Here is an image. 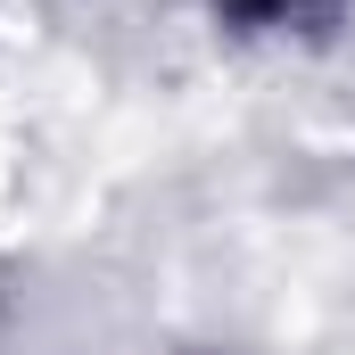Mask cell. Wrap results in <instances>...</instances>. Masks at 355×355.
I'll list each match as a JSON object with an SVG mask.
<instances>
[{
	"mask_svg": "<svg viewBox=\"0 0 355 355\" xmlns=\"http://www.w3.org/2000/svg\"><path fill=\"white\" fill-rule=\"evenodd\" d=\"M248 8H281V0H248Z\"/></svg>",
	"mask_w": 355,
	"mask_h": 355,
	"instance_id": "obj_1",
	"label": "cell"
}]
</instances>
